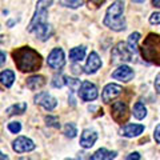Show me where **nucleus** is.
I'll list each match as a JSON object with an SVG mask.
<instances>
[{"mask_svg":"<svg viewBox=\"0 0 160 160\" xmlns=\"http://www.w3.org/2000/svg\"><path fill=\"white\" fill-rule=\"evenodd\" d=\"M13 62L19 71L22 72H35L42 67L43 59L38 51L31 47H20L12 52Z\"/></svg>","mask_w":160,"mask_h":160,"instance_id":"f257e3e1","label":"nucleus"},{"mask_svg":"<svg viewBox=\"0 0 160 160\" xmlns=\"http://www.w3.org/2000/svg\"><path fill=\"white\" fill-rule=\"evenodd\" d=\"M124 3L122 0H116L108 7L104 18V26L108 27L112 31H124L127 28L126 19H124Z\"/></svg>","mask_w":160,"mask_h":160,"instance_id":"f03ea898","label":"nucleus"},{"mask_svg":"<svg viewBox=\"0 0 160 160\" xmlns=\"http://www.w3.org/2000/svg\"><path fill=\"white\" fill-rule=\"evenodd\" d=\"M140 53L146 62L160 66V36L158 33H149L140 47Z\"/></svg>","mask_w":160,"mask_h":160,"instance_id":"7ed1b4c3","label":"nucleus"},{"mask_svg":"<svg viewBox=\"0 0 160 160\" xmlns=\"http://www.w3.org/2000/svg\"><path fill=\"white\" fill-rule=\"evenodd\" d=\"M53 0H39L36 4V12H35L33 18L28 26V31L32 32L33 28L40 23H46L48 18V8L52 4Z\"/></svg>","mask_w":160,"mask_h":160,"instance_id":"20e7f679","label":"nucleus"},{"mask_svg":"<svg viewBox=\"0 0 160 160\" xmlns=\"http://www.w3.org/2000/svg\"><path fill=\"white\" fill-rule=\"evenodd\" d=\"M111 62L113 64L124 63V62H131L132 60V52L128 49L126 43H118L111 52Z\"/></svg>","mask_w":160,"mask_h":160,"instance_id":"39448f33","label":"nucleus"},{"mask_svg":"<svg viewBox=\"0 0 160 160\" xmlns=\"http://www.w3.org/2000/svg\"><path fill=\"white\" fill-rule=\"evenodd\" d=\"M111 116L116 123L124 124L129 119V109L127 103L124 102H115L111 107Z\"/></svg>","mask_w":160,"mask_h":160,"instance_id":"423d86ee","label":"nucleus"},{"mask_svg":"<svg viewBox=\"0 0 160 160\" xmlns=\"http://www.w3.org/2000/svg\"><path fill=\"white\" fill-rule=\"evenodd\" d=\"M79 98L83 100V102H92L98 98V88L95 84H92L91 82H83L79 87Z\"/></svg>","mask_w":160,"mask_h":160,"instance_id":"0eeeda50","label":"nucleus"},{"mask_svg":"<svg viewBox=\"0 0 160 160\" xmlns=\"http://www.w3.org/2000/svg\"><path fill=\"white\" fill-rule=\"evenodd\" d=\"M48 66L52 69H62L66 64V58H64V52L62 48H53L51 53L48 55L47 59Z\"/></svg>","mask_w":160,"mask_h":160,"instance_id":"6e6552de","label":"nucleus"},{"mask_svg":"<svg viewBox=\"0 0 160 160\" xmlns=\"http://www.w3.org/2000/svg\"><path fill=\"white\" fill-rule=\"evenodd\" d=\"M35 103L42 106L43 108H46L47 111H52L58 106V100L53 96H51L48 92H40L38 93V96H35Z\"/></svg>","mask_w":160,"mask_h":160,"instance_id":"1a4fd4ad","label":"nucleus"},{"mask_svg":"<svg viewBox=\"0 0 160 160\" xmlns=\"http://www.w3.org/2000/svg\"><path fill=\"white\" fill-rule=\"evenodd\" d=\"M123 92V87L119 84H107L102 92V100L104 103H111L113 99H116L120 93Z\"/></svg>","mask_w":160,"mask_h":160,"instance_id":"9d476101","label":"nucleus"},{"mask_svg":"<svg viewBox=\"0 0 160 160\" xmlns=\"http://www.w3.org/2000/svg\"><path fill=\"white\" fill-rule=\"evenodd\" d=\"M35 143L32 142L31 139H28V138H24V136H20L16 140L13 142V151L15 152H18V153H24V152H31L35 149Z\"/></svg>","mask_w":160,"mask_h":160,"instance_id":"9b49d317","label":"nucleus"},{"mask_svg":"<svg viewBox=\"0 0 160 160\" xmlns=\"http://www.w3.org/2000/svg\"><path fill=\"white\" fill-rule=\"evenodd\" d=\"M133 69L128 66H120L118 69L112 72V78L120 80V82H129L133 79Z\"/></svg>","mask_w":160,"mask_h":160,"instance_id":"f8f14e48","label":"nucleus"},{"mask_svg":"<svg viewBox=\"0 0 160 160\" xmlns=\"http://www.w3.org/2000/svg\"><path fill=\"white\" fill-rule=\"evenodd\" d=\"M102 67V60H100L99 55L96 52H91L89 56L87 59V63H86V67H84V72L91 75V73H95L98 69Z\"/></svg>","mask_w":160,"mask_h":160,"instance_id":"ddd939ff","label":"nucleus"},{"mask_svg":"<svg viewBox=\"0 0 160 160\" xmlns=\"http://www.w3.org/2000/svg\"><path fill=\"white\" fill-rule=\"evenodd\" d=\"M98 140V133L95 131H91V129H86L83 131L82 136H80V146L83 148H91Z\"/></svg>","mask_w":160,"mask_h":160,"instance_id":"4468645a","label":"nucleus"},{"mask_svg":"<svg viewBox=\"0 0 160 160\" xmlns=\"http://www.w3.org/2000/svg\"><path fill=\"white\" fill-rule=\"evenodd\" d=\"M32 32L36 33V36H38L40 40H42V42H46V40H48L49 38H51V35H52V28H51V26H49V24L46 22V23L38 24V26L33 28Z\"/></svg>","mask_w":160,"mask_h":160,"instance_id":"2eb2a0df","label":"nucleus"},{"mask_svg":"<svg viewBox=\"0 0 160 160\" xmlns=\"http://www.w3.org/2000/svg\"><path fill=\"white\" fill-rule=\"evenodd\" d=\"M143 131H144V126H142V124H127L126 127L120 129V133L126 138H135L139 136L140 133H143Z\"/></svg>","mask_w":160,"mask_h":160,"instance_id":"dca6fc26","label":"nucleus"},{"mask_svg":"<svg viewBox=\"0 0 160 160\" xmlns=\"http://www.w3.org/2000/svg\"><path fill=\"white\" fill-rule=\"evenodd\" d=\"M44 84H46V79L42 75H33V76L27 79V87L32 91H36V89H40Z\"/></svg>","mask_w":160,"mask_h":160,"instance_id":"f3484780","label":"nucleus"},{"mask_svg":"<svg viewBox=\"0 0 160 160\" xmlns=\"http://www.w3.org/2000/svg\"><path fill=\"white\" fill-rule=\"evenodd\" d=\"M116 155L118 153L115 151H108V149H106V148H100L89 159L91 160H111V159L116 158Z\"/></svg>","mask_w":160,"mask_h":160,"instance_id":"a211bd4d","label":"nucleus"},{"mask_svg":"<svg viewBox=\"0 0 160 160\" xmlns=\"http://www.w3.org/2000/svg\"><path fill=\"white\" fill-rule=\"evenodd\" d=\"M0 82H2V84L4 87L9 88L13 84V82H15V73H13V71H11V69H6V71H3L2 73H0Z\"/></svg>","mask_w":160,"mask_h":160,"instance_id":"6ab92c4d","label":"nucleus"},{"mask_svg":"<svg viewBox=\"0 0 160 160\" xmlns=\"http://www.w3.org/2000/svg\"><path fill=\"white\" fill-rule=\"evenodd\" d=\"M139 40H140V33L139 32H133L129 35V38H128V43H127V47L128 49L132 52V55H135L138 52V43H139Z\"/></svg>","mask_w":160,"mask_h":160,"instance_id":"aec40b11","label":"nucleus"},{"mask_svg":"<svg viewBox=\"0 0 160 160\" xmlns=\"http://www.w3.org/2000/svg\"><path fill=\"white\" fill-rule=\"evenodd\" d=\"M86 56V47H75L69 51V59L73 62H80Z\"/></svg>","mask_w":160,"mask_h":160,"instance_id":"412c9836","label":"nucleus"},{"mask_svg":"<svg viewBox=\"0 0 160 160\" xmlns=\"http://www.w3.org/2000/svg\"><path fill=\"white\" fill-rule=\"evenodd\" d=\"M133 116L139 120H142L147 116V108L144 107V104L142 102H138L133 106Z\"/></svg>","mask_w":160,"mask_h":160,"instance_id":"4be33fe9","label":"nucleus"},{"mask_svg":"<svg viewBox=\"0 0 160 160\" xmlns=\"http://www.w3.org/2000/svg\"><path fill=\"white\" fill-rule=\"evenodd\" d=\"M27 109V104L26 103H18V104H13L7 109V115L9 116H13V115H20L23 112H26Z\"/></svg>","mask_w":160,"mask_h":160,"instance_id":"5701e85b","label":"nucleus"},{"mask_svg":"<svg viewBox=\"0 0 160 160\" xmlns=\"http://www.w3.org/2000/svg\"><path fill=\"white\" fill-rule=\"evenodd\" d=\"M52 86L55 88H63L64 86H67V76H64V75H55L52 79Z\"/></svg>","mask_w":160,"mask_h":160,"instance_id":"b1692460","label":"nucleus"},{"mask_svg":"<svg viewBox=\"0 0 160 160\" xmlns=\"http://www.w3.org/2000/svg\"><path fill=\"white\" fill-rule=\"evenodd\" d=\"M64 133H66V136L69 138V139H73L75 136H76L78 133V128L76 126H75L73 123H67L66 127H64Z\"/></svg>","mask_w":160,"mask_h":160,"instance_id":"393cba45","label":"nucleus"},{"mask_svg":"<svg viewBox=\"0 0 160 160\" xmlns=\"http://www.w3.org/2000/svg\"><path fill=\"white\" fill-rule=\"evenodd\" d=\"M83 2L84 0H60V4L64 7H68V8H79L80 6H83Z\"/></svg>","mask_w":160,"mask_h":160,"instance_id":"a878e982","label":"nucleus"},{"mask_svg":"<svg viewBox=\"0 0 160 160\" xmlns=\"http://www.w3.org/2000/svg\"><path fill=\"white\" fill-rule=\"evenodd\" d=\"M67 86L71 88V91H72V92H75V91H78L79 87H80V80L67 78Z\"/></svg>","mask_w":160,"mask_h":160,"instance_id":"bb28decb","label":"nucleus"},{"mask_svg":"<svg viewBox=\"0 0 160 160\" xmlns=\"http://www.w3.org/2000/svg\"><path fill=\"white\" fill-rule=\"evenodd\" d=\"M46 123H47V126H49V127L60 128V123H59V119H58L56 116H47V118H46Z\"/></svg>","mask_w":160,"mask_h":160,"instance_id":"cd10ccee","label":"nucleus"},{"mask_svg":"<svg viewBox=\"0 0 160 160\" xmlns=\"http://www.w3.org/2000/svg\"><path fill=\"white\" fill-rule=\"evenodd\" d=\"M8 129H9V132H12V133H19L20 129H22V124L19 122H12L8 124Z\"/></svg>","mask_w":160,"mask_h":160,"instance_id":"c85d7f7f","label":"nucleus"},{"mask_svg":"<svg viewBox=\"0 0 160 160\" xmlns=\"http://www.w3.org/2000/svg\"><path fill=\"white\" fill-rule=\"evenodd\" d=\"M149 23L151 24H160V12H155L149 16Z\"/></svg>","mask_w":160,"mask_h":160,"instance_id":"c756f323","label":"nucleus"},{"mask_svg":"<svg viewBox=\"0 0 160 160\" xmlns=\"http://www.w3.org/2000/svg\"><path fill=\"white\" fill-rule=\"evenodd\" d=\"M153 138H155V142L160 143V124H158L156 128H155V131H153Z\"/></svg>","mask_w":160,"mask_h":160,"instance_id":"7c9ffc66","label":"nucleus"},{"mask_svg":"<svg viewBox=\"0 0 160 160\" xmlns=\"http://www.w3.org/2000/svg\"><path fill=\"white\" fill-rule=\"evenodd\" d=\"M88 3L89 4H92V6L93 7H100V6H102V4L104 3V0H88Z\"/></svg>","mask_w":160,"mask_h":160,"instance_id":"2f4dec72","label":"nucleus"},{"mask_svg":"<svg viewBox=\"0 0 160 160\" xmlns=\"http://www.w3.org/2000/svg\"><path fill=\"white\" fill-rule=\"evenodd\" d=\"M155 88H156V91L160 92V73H158L156 79H155Z\"/></svg>","mask_w":160,"mask_h":160,"instance_id":"473e14b6","label":"nucleus"},{"mask_svg":"<svg viewBox=\"0 0 160 160\" xmlns=\"http://www.w3.org/2000/svg\"><path fill=\"white\" fill-rule=\"evenodd\" d=\"M126 159H127V160H131V159H140V155H139L138 152H133V153H129Z\"/></svg>","mask_w":160,"mask_h":160,"instance_id":"72a5a7b5","label":"nucleus"},{"mask_svg":"<svg viewBox=\"0 0 160 160\" xmlns=\"http://www.w3.org/2000/svg\"><path fill=\"white\" fill-rule=\"evenodd\" d=\"M4 63H6V53L0 51V66H3Z\"/></svg>","mask_w":160,"mask_h":160,"instance_id":"f704fd0d","label":"nucleus"},{"mask_svg":"<svg viewBox=\"0 0 160 160\" xmlns=\"http://www.w3.org/2000/svg\"><path fill=\"white\" fill-rule=\"evenodd\" d=\"M152 4L155 7H158V8H160V0H152Z\"/></svg>","mask_w":160,"mask_h":160,"instance_id":"c9c22d12","label":"nucleus"},{"mask_svg":"<svg viewBox=\"0 0 160 160\" xmlns=\"http://www.w3.org/2000/svg\"><path fill=\"white\" fill-rule=\"evenodd\" d=\"M4 159H8L7 155H3L2 152H0V160H4Z\"/></svg>","mask_w":160,"mask_h":160,"instance_id":"e433bc0d","label":"nucleus"},{"mask_svg":"<svg viewBox=\"0 0 160 160\" xmlns=\"http://www.w3.org/2000/svg\"><path fill=\"white\" fill-rule=\"evenodd\" d=\"M133 3H143V2H146V0H132Z\"/></svg>","mask_w":160,"mask_h":160,"instance_id":"4c0bfd02","label":"nucleus"}]
</instances>
